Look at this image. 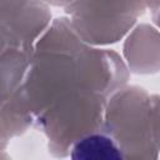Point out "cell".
Returning <instances> with one entry per match:
<instances>
[{
	"label": "cell",
	"instance_id": "1",
	"mask_svg": "<svg viewBox=\"0 0 160 160\" xmlns=\"http://www.w3.org/2000/svg\"><path fill=\"white\" fill-rule=\"evenodd\" d=\"M72 159L78 160H118L121 159L119 149L114 142L101 135L82 139L72 151Z\"/></svg>",
	"mask_w": 160,
	"mask_h": 160
}]
</instances>
